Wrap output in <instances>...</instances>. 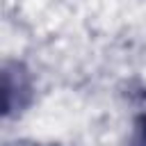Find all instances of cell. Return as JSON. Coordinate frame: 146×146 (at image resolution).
Segmentation results:
<instances>
[{
  "mask_svg": "<svg viewBox=\"0 0 146 146\" xmlns=\"http://www.w3.org/2000/svg\"><path fill=\"white\" fill-rule=\"evenodd\" d=\"M137 146H146V116H141L137 123Z\"/></svg>",
  "mask_w": 146,
  "mask_h": 146,
  "instance_id": "6da1fadb",
  "label": "cell"
}]
</instances>
